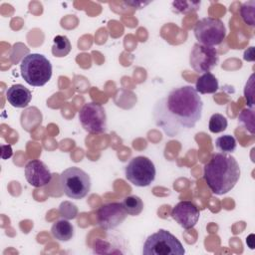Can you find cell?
I'll list each match as a JSON object with an SVG mask.
<instances>
[{"mask_svg": "<svg viewBox=\"0 0 255 255\" xmlns=\"http://www.w3.org/2000/svg\"><path fill=\"white\" fill-rule=\"evenodd\" d=\"M202 110L203 102L195 89L179 86L155 102L152 118L156 127L173 137L193 128L201 119Z\"/></svg>", "mask_w": 255, "mask_h": 255, "instance_id": "6da1fadb", "label": "cell"}, {"mask_svg": "<svg viewBox=\"0 0 255 255\" xmlns=\"http://www.w3.org/2000/svg\"><path fill=\"white\" fill-rule=\"evenodd\" d=\"M240 167L234 156L224 153H213L203 168V178L207 186L216 195L229 192L240 178Z\"/></svg>", "mask_w": 255, "mask_h": 255, "instance_id": "7a4b0ae2", "label": "cell"}, {"mask_svg": "<svg viewBox=\"0 0 255 255\" xmlns=\"http://www.w3.org/2000/svg\"><path fill=\"white\" fill-rule=\"evenodd\" d=\"M20 72L28 85L42 87L52 77V64L44 55L31 53L21 60Z\"/></svg>", "mask_w": 255, "mask_h": 255, "instance_id": "3957f363", "label": "cell"}, {"mask_svg": "<svg viewBox=\"0 0 255 255\" xmlns=\"http://www.w3.org/2000/svg\"><path fill=\"white\" fill-rule=\"evenodd\" d=\"M185 249L181 242L169 231L159 229L149 235L143 243V255H183Z\"/></svg>", "mask_w": 255, "mask_h": 255, "instance_id": "277c9868", "label": "cell"}, {"mask_svg": "<svg viewBox=\"0 0 255 255\" xmlns=\"http://www.w3.org/2000/svg\"><path fill=\"white\" fill-rule=\"evenodd\" d=\"M59 182L64 193L72 199H82L91 189V178L83 169L72 166L65 169L59 177Z\"/></svg>", "mask_w": 255, "mask_h": 255, "instance_id": "5b68a950", "label": "cell"}, {"mask_svg": "<svg viewBox=\"0 0 255 255\" xmlns=\"http://www.w3.org/2000/svg\"><path fill=\"white\" fill-rule=\"evenodd\" d=\"M193 32L199 44L209 47L221 44L226 36L224 23L213 17H205L197 21Z\"/></svg>", "mask_w": 255, "mask_h": 255, "instance_id": "8992f818", "label": "cell"}, {"mask_svg": "<svg viewBox=\"0 0 255 255\" xmlns=\"http://www.w3.org/2000/svg\"><path fill=\"white\" fill-rule=\"evenodd\" d=\"M127 179L135 186H148L155 178L156 170L153 162L146 156L132 157L125 168Z\"/></svg>", "mask_w": 255, "mask_h": 255, "instance_id": "52a82bcc", "label": "cell"}, {"mask_svg": "<svg viewBox=\"0 0 255 255\" xmlns=\"http://www.w3.org/2000/svg\"><path fill=\"white\" fill-rule=\"evenodd\" d=\"M79 121L83 128L90 133H102L107 129V115L104 107L91 102L85 104L79 112Z\"/></svg>", "mask_w": 255, "mask_h": 255, "instance_id": "ba28073f", "label": "cell"}, {"mask_svg": "<svg viewBox=\"0 0 255 255\" xmlns=\"http://www.w3.org/2000/svg\"><path fill=\"white\" fill-rule=\"evenodd\" d=\"M218 63L215 48L195 43L189 55V65L197 73L210 72Z\"/></svg>", "mask_w": 255, "mask_h": 255, "instance_id": "9c48e42d", "label": "cell"}, {"mask_svg": "<svg viewBox=\"0 0 255 255\" xmlns=\"http://www.w3.org/2000/svg\"><path fill=\"white\" fill-rule=\"evenodd\" d=\"M128 213L120 202L103 204L97 211L98 224L105 230H112L120 226L127 218Z\"/></svg>", "mask_w": 255, "mask_h": 255, "instance_id": "30bf717a", "label": "cell"}, {"mask_svg": "<svg viewBox=\"0 0 255 255\" xmlns=\"http://www.w3.org/2000/svg\"><path fill=\"white\" fill-rule=\"evenodd\" d=\"M171 217L184 229H190L197 223L200 212L191 201H179L171 210Z\"/></svg>", "mask_w": 255, "mask_h": 255, "instance_id": "8fae6325", "label": "cell"}, {"mask_svg": "<svg viewBox=\"0 0 255 255\" xmlns=\"http://www.w3.org/2000/svg\"><path fill=\"white\" fill-rule=\"evenodd\" d=\"M25 178L34 187H43L51 182L52 174L48 166L39 159H32L25 165Z\"/></svg>", "mask_w": 255, "mask_h": 255, "instance_id": "7c38bea8", "label": "cell"}, {"mask_svg": "<svg viewBox=\"0 0 255 255\" xmlns=\"http://www.w3.org/2000/svg\"><path fill=\"white\" fill-rule=\"evenodd\" d=\"M6 99L14 108H26L32 100V93L23 85L16 84L7 89Z\"/></svg>", "mask_w": 255, "mask_h": 255, "instance_id": "4fadbf2b", "label": "cell"}, {"mask_svg": "<svg viewBox=\"0 0 255 255\" xmlns=\"http://www.w3.org/2000/svg\"><path fill=\"white\" fill-rule=\"evenodd\" d=\"M194 89L199 94H214L219 89L218 80L210 72L203 73L196 80Z\"/></svg>", "mask_w": 255, "mask_h": 255, "instance_id": "5bb4252c", "label": "cell"}, {"mask_svg": "<svg viewBox=\"0 0 255 255\" xmlns=\"http://www.w3.org/2000/svg\"><path fill=\"white\" fill-rule=\"evenodd\" d=\"M51 234L59 241H69L74 236V226L66 219L58 220L52 225Z\"/></svg>", "mask_w": 255, "mask_h": 255, "instance_id": "9a60e30c", "label": "cell"}, {"mask_svg": "<svg viewBox=\"0 0 255 255\" xmlns=\"http://www.w3.org/2000/svg\"><path fill=\"white\" fill-rule=\"evenodd\" d=\"M71 49H72V45L67 36L57 35L53 39L52 54L55 57H58V58L65 57L71 52Z\"/></svg>", "mask_w": 255, "mask_h": 255, "instance_id": "2e32d148", "label": "cell"}, {"mask_svg": "<svg viewBox=\"0 0 255 255\" xmlns=\"http://www.w3.org/2000/svg\"><path fill=\"white\" fill-rule=\"evenodd\" d=\"M122 204H123V207L126 210V212L131 216L139 215L143 209V202H142L141 198L136 195L127 196L123 200Z\"/></svg>", "mask_w": 255, "mask_h": 255, "instance_id": "e0dca14e", "label": "cell"}, {"mask_svg": "<svg viewBox=\"0 0 255 255\" xmlns=\"http://www.w3.org/2000/svg\"><path fill=\"white\" fill-rule=\"evenodd\" d=\"M215 146L218 151L224 152V153H229V152L235 151L237 143H236V139L233 135L224 134V135L218 136L215 139Z\"/></svg>", "mask_w": 255, "mask_h": 255, "instance_id": "ac0fdd59", "label": "cell"}, {"mask_svg": "<svg viewBox=\"0 0 255 255\" xmlns=\"http://www.w3.org/2000/svg\"><path fill=\"white\" fill-rule=\"evenodd\" d=\"M200 1H173L172 11L176 14H188L195 12L200 7Z\"/></svg>", "mask_w": 255, "mask_h": 255, "instance_id": "d6986e66", "label": "cell"}, {"mask_svg": "<svg viewBox=\"0 0 255 255\" xmlns=\"http://www.w3.org/2000/svg\"><path fill=\"white\" fill-rule=\"evenodd\" d=\"M227 126H228L227 119L221 114H217V113L213 114L209 119L208 128L213 133H218L225 130Z\"/></svg>", "mask_w": 255, "mask_h": 255, "instance_id": "ffe728a7", "label": "cell"}, {"mask_svg": "<svg viewBox=\"0 0 255 255\" xmlns=\"http://www.w3.org/2000/svg\"><path fill=\"white\" fill-rule=\"evenodd\" d=\"M240 15L242 20L249 26H254V15H255V1H247L241 5Z\"/></svg>", "mask_w": 255, "mask_h": 255, "instance_id": "44dd1931", "label": "cell"}, {"mask_svg": "<svg viewBox=\"0 0 255 255\" xmlns=\"http://www.w3.org/2000/svg\"><path fill=\"white\" fill-rule=\"evenodd\" d=\"M253 237H254V235H253V234H250V235L248 236V238L246 239V243L248 244V246H249L251 249L254 248V247H253V243H252V241H253L252 238H253Z\"/></svg>", "mask_w": 255, "mask_h": 255, "instance_id": "7402d4cb", "label": "cell"}]
</instances>
